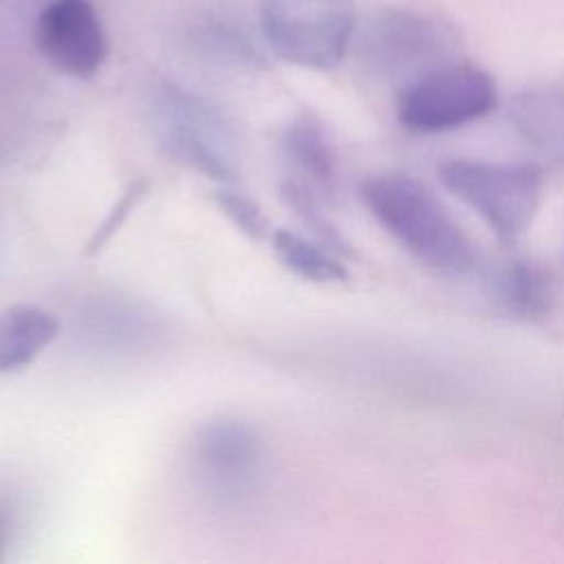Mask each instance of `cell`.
Returning <instances> with one entry per match:
<instances>
[{
  "instance_id": "6da1fadb",
  "label": "cell",
  "mask_w": 564,
  "mask_h": 564,
  "mask_svg": "<svg viewBox=\"0 0 564 564\" xmlns=\"http://www.w3.org/2000/svg\"><path fill=\"white\" fill-rule=\"evenodd\" d=\"M361 198L377 223L425 267L447 275L474 269V242L419 178L401 172L375 174L364 181Z\"/></svg>"
},
{
  "instance_id": "7a4b0ae2",
  "label": "cell",
  "mask_w": 564,
  "mask_h": 564,
  "mask_svg": "<svg viewBox=\"0 0 564 564\" xmlns=\"http://www.w3.org/2000/svg\"><path fill=\"white\" fill-rule=\"evenodd\" d=\"M156 143L183 165L229 185L238 172V139L229 117L207 97L172 82L159 84L148 101Z\"/></svg>"
},
{
  "instance_id": "3957f363",
  "label": "cell",
  "mask_w": 564,
  "mask_h": 564,
  "mask_svg": "<svg viewBox=\"0 0 564 564\" xmlns=\"http://www.w3.org/2000/svg\"><path fill=\"white\" fill-rule=\"evenodd\" d=\"M264 42L286 64L330 70L357 31L352 0H260Z\"/></svg>"
},
{
  "instance_id": "277c9868",
  "label": "cell",
  "mask_w": 564,
  "mask_h": 564,
  "mask_svg": "<svg viewBox=\"0 0 564 564\" xmlns=\"http://www.w3.org/2000/svg\"><path fill=\"white\" fill-rule=\"evenodd\" d=\"M361 53L401 88L416 77L458 59L460 40L441 18L412 9H379L361 26Z\"/></svg>"
},
{
  "instance_id": "5b68a950",
  "label": "cell",
  "mask_w": 564,
  "mask_h": 564,
  "mask_svg": "<svg viewBox=\"0 0 564 564\" xmlns=\"http://www.w3.org/2000/svg\"><path fill=\"white\" fill-rule=\"evenodd\" d=\"M438 176L502 240H516L533 223L540 174L529 165L454 159L438 167Z\"/></svg>"
},
{
  "instance_id": "8992f818",
  "label": "cell",
  "mask_w": 564,
  "mask_h": 564,
  "mask_svg": "<svg viewBox=\"0 0 564 564\" xmlns=\"http://www.w3.org/2000/svg\"><path fill=\"white\" fill-rule=\"evenodd\" d=\"M491 75L474 64L438 66L399 90V121L421 134L445 132L485 117L496 106Z\"/></svg>"
},
{
  "instance_id": "52a82bcc",
  "label": "cell",
  "mask_w": 564,
  "mask_h": 564,
  "mask_svg": "<svg viewBox=\"0 0 564 564\" xmlns=\"http://www.w3.org/2000/svg\"><path fill=\"white\" fill-rule=\"evenodd\" d=\"M40 53L59 73L93 77L108 53L106 33L88 0H51L35 24Z\"/></svg>"
},
{
  "instance_id": "ba28073f",
  "label": "cell",
  "mask_w": 564,
  "mask_h": 564,
  "mask_svg": "<svg viewBox=\"0 0 564 564\" xmlns=\"http://www.w3.org/2000/svg\"><path fill=\"white\" fill-rule=\"evenodd\" d=\"M194 458L214 487L238 491L258 474L262 445L249 423L240 419H216L200 425L194 438Z\"/></svg>"
},
{
  "instance_id": "9c48e42d",
  "label": "cell",
  "mask_w": 564,
  "mask_h": 564,
  "mask_svg": "<svg viewBox=\"0 0 564 564\" xmlns=\"http://www.w3.org/2000/svg\"><path fill=\"white\" fill-rule=\"evenodd\" d=\"M282 152L291 165V178L315 192L322 200L333 196L337 185V156L317 119L308 115L293 119L282 134Z\"/></svg>"
},
{
  "instance_id": "30bf717a",
  "label": "cell",
  "mask_w": 564,
  "mask_h": 564,
  "mask_svg": "<svg viewBox=\"0 0 564 564\" xmlns=\"http://www.w3.org/2000/svg\"><path fill=\"white\" fill-rule=\"evenodd\" d=\"M59 335L57 317L35 304H11L0 311V372L35 361Z\"/></svg>"
},
{
  "instance_id": "8fae6325",
  "label": "cell",
  "mask_w": 564,
  "mask_h": 564,
  "mask_svg": "<svg viewBox=\"0 0 564 564\" xmlns=\"http://www.w3.org/2000/svg\"><path fill=\"white\" fill-rule=\"evenodd\" d=\"M491 291L507 313L522 319L544 317L555 300L551 275L540 264L524 258L502 262L494 271Z\"/></svg>"
},
{
  "instance_id": "7c38bea8",
  "label": "cell",
  "mask_w": 564,
  "mask_h": 564,
  "mask_svg": "<svg viewBox=\"0 0 564 564\" xmlns=\"http://www.w3.org/2000/svg\"><path fill=\"white\" fill-rule=\"evenodd\" d=\"M271 245L280 264L306 282L333 284L348 278L339 253L319 240H311L282 227L271 234Z\"/></svg>"
},
{
  "instance_id": "4fadbf2b",
  "label": "cell",
  "mask_w": 564,
  "mask_h": 564,
  "mask_svg": "<svg viewBox=\"0 0 564 564\" xmlns=\"http://www.w3.org/2000/svg\"><path fill=\"white\" fill-rule=\"evenodd\" d=\"M513 121L529 143L546 152H564V101L560 97L522 95L513 106Z\"/></svg>"
},
{
  "instance_id": "5bb4252c",
  "label": "cell",
  "mask_w": 564,
  "mask_h": 564,
  "mask_svg": "<svg viewBox=\"0 0 564 564\" xmlns=\"http://www.w3.org/2000/svg\"><path fill=\"white\" fill-rule=\"evenodd\" d=\"M220 212L231 220V225L242 231L247 238L260 240L267 234V220L262 209L242 192L231 189L229 185H220L214 194Z\"/></svg>"
},
{
  "instance_id": "9a60e30c",
  "label": "cell",
  "mask_w": 564,
  "mask_h": 564,
  "mask_svg": "<svg viewBox=\"0 0 564 564\" xmlns=\"http://www.w3.org/2000/svg\"><path fill=\"white\" fill-rule=\"evenodd\" d=\"M203 44L214 57L225 59L229 64L258 66L262 62L258 51H253V46L238 31L220 24L212 26L209 31H203Z\"/></svg>"
},
{
  "instance_id": "2e32d148",
  "label": "cell",
  "mask_w": 564,
  "mask_h": 564,
  "mask_svg": "<svg viewBox=\"0 0 564 564\" xmlns=\"http://www.w3.org/2000/svg\"><path fill=\"white\" fill-rule=\"evenodd\" d=\"M4 544H7V518L0 509V560H2V553H4Z\"/></svg>"
}]
</instances>
